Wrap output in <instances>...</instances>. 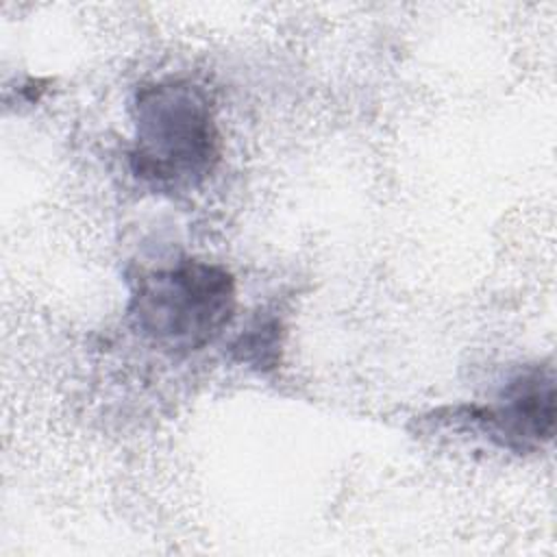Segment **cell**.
Wrapping results in <instances>:
<instances>
[{"label":"cell","mask_w":557,"mask_h":557,"mask_svg":"<svg viewBox=\"0 0 557 557\" xmlns=\"http://www.w3.org/2000/svg\"><path fill=\"white\" fill-rule=\"evenodd\" d=\"M450 420L479 429L492 444L533 453L553 440L555 376L550 366H529L513 374L494 403L453 409Z\"/></svg>","instance_id":"cell-3"},{"label":"cell","mask_w":557,"mask_h":557,"mask_svg":"<svg viewBox=\"0 0 557 557\" xmlns=\"http://www.w3.org/2000/svg\"><path fill=\"white\" fill-rule=\"evenodd\" d=\"M276 324L274 322H259L246 335L239 337L235 350L242 352V361L255 363L257 368L274 366L276 363Z\"/></svg>","instance_id":"cell-4"},{"label":"cell","mask_w":557,"mask_h":557,"mask_svg":"<svg viewBox=\"0 0 557 557\" xmlns=\"http://www.w3.org/2000/svg\"><path fill=\"white\" fill-rule=\"evenodd\" d=\"M220 128L209 94L187 78L141 85L133 98V174L157 191H191L220 161Z\"/></svg>","instance_id":"cell-1"},{"label":"cell","mask_w":557,"mask_h":557,"mask_svg":"<svg viewBox=\"0 0 557 557\" xmlns=\"http://www.w3.org/2000/svg\"><path fill=\"white\" fill-rule=\"evenodd\" d=\"M233 274L209 261L181 259L133 278L128 318L157 348L187 355L211 344L233 320Z\"/></svg>","instance_id":"cell-2"}]
</instances>
